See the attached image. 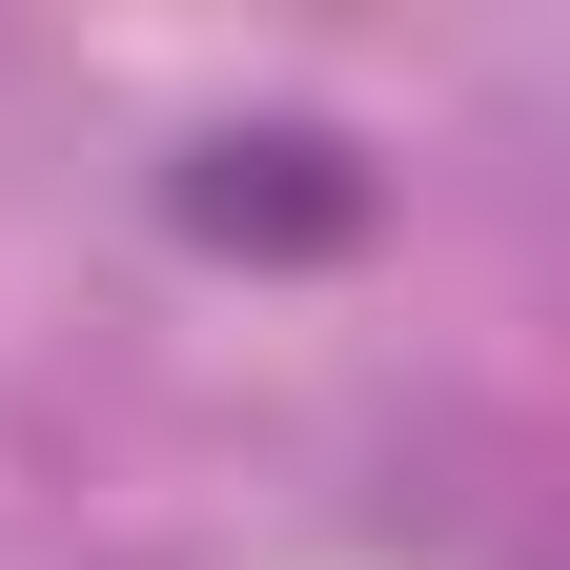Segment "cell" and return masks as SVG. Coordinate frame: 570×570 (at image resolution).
<instances>
[{
  "label": "cell",
  "mask_w": 570,
  "mask_h": 570,
  "mask_svg": "<svg viewBox=\"0 0 570 570\" xmlns=\"http://www.w3.org/2000/svg\"><path fill=\"white\" fill-rule=\"evenodd\" d=\"M184 225L204 245H367V164H346L326 122H225L184 164Z\"/></svg>",
  "instance_id": "6da1fadb"
}]
</instances>
